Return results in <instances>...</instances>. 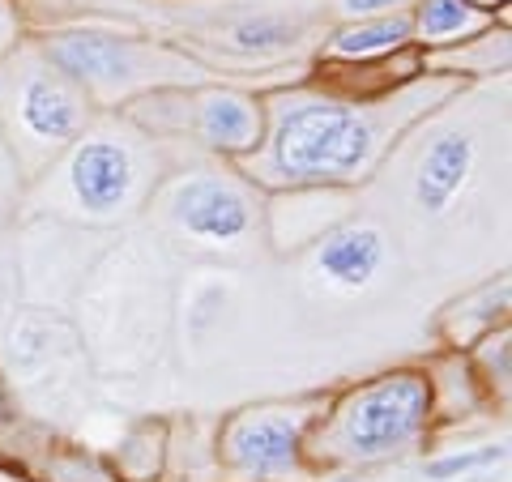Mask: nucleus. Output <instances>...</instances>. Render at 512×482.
Wrapping results in <instances>:
<instances>
[{
    "instance_id": "9",
    "label": "nucleus",
    "mask_w": 512,
    "mask_h": 482,
    "mask_svg": "<svg viewBox=\"0 0 512 482\" xmlns=\"http://www.w3.org/2000/svg\"><path fill=\"white\" fill-rule=\"evenodd\" d=\"M197 133H201L205 146H214V150L248 154L252 146H261L265 116L252 99H244V94L210 90L197 103Z\"/></svg>"
},
{
    "instance_id": "18",
    "label": "nucleus",
    "mask_w": 512,
    "mask_h": 482,
    "mask_svg": "<svg viewBox=\"0 0 512 482\" xmlns=\"http://www.w3.org/2000/svg\"><path fill=\"white\" fill-rule=\"evenodd\" d=\"M470 5H478V9H495V5H504V0H470Z\"/></svg>"
},
{
    "instance_id": "4",
    "label": "nucleus",
    "mask_w": 512,
    "mask_h": 482,
    "mask_svg": "<svg viewBox=\"0 0 512 482\" xmlns=\"http://www.w3.org/2000/svg\"><path fill=\"white\" fill-rule=\"evenodd\" d=\"M171 214L188 235H197L201 244H239V239L252 231L248 197L235 184L214 180V175H201V180H188L175 188Z\"/></svg>"
},
{
    "instance_id": "14",
    "label": "nucleus",
    "mask_w": 512,
    "mask_h": 482,
    "mask_svg": "<svg viewBox=\"0 0 512 482\" xmlns=\"http://www.w3.org/2000/svg\"><path fill=\"white\" fill-rule=\"evenodd\" d=\"M483 461H495V453H461V457H444V461H431V465H427V478L448 482L453 474H466V470H474V465H483Z\"/></svg>"
},
{
    "instance_id": "2",
    "label": "nucleus",
    "mask_w": 512,
    "mask_h": 482,
    "mask_svg": "<svg viewBox=\"0 0 512 482\" xmlns=\"http://www.w3.org/2000/svg\"><path fill=\"white\" fill-rule=\"evenodd\" d=\"M431 414V389L423 376H384L342 401L329 427L333 453L346 461H384L419 436Z\"/></svg>"
},
{
    "instance_id": "20",
    "label": "nucleus",
    "mask_w": 512,
    "mask_h": 482,
    "mask_svg": "<svg viewBox=\"0 0 512 482\" xmlns=\"http://www.w3.org/2000/svg\"><path fill=\"white\" fill-rule=\"evenodd\" d=\"M342 482H350V478H342Z\"/></svg>"
},
{
    "instance_id": "12",
    "label": "nucleus",
    "mask_w": 512,
    "mask_h": 482,
    "mask_svg": "<svg viewBox=\"0 0 512 482\" xmlns=\"http://www.w3.org/2000/svg\"><path fill=\"white\" fill-rule=\"evenodd\" d=\"M410 22H414V39H423L427 47H444L474 39L491 18L487 9L470 5V0H419V13Z\"/></svg>"
},
{
    "instance_id": "6",
    "label": "nucleus",
    "mask_w": 512,
    "mask_h": 482,
    "mask_svg": "<svg viewBox=\"0 0 512 482\" xmlns=\"http://www.w3.org/2000/svg\"><path fill=\"white\" fill-rule=\"evenodd\" d=\"M133 184H137V167H133V154L120 141L90 137L73 150L69 188L86 214H99V218L120 214L128 197H133Z\"/></svg>"
},
{
    "instance_id": "15",
    "label": "nucleus",
    "mask_w": 512,
    "mask_h": 482,
    "mask_svg": "<svg viewBox=\"0 0 512 482\" xmlns=\"http://www.w3.org/2000/svg\"><path fill=\"white\" fill-rule=\"evenodd\" d=\"M406 5H414V0H338L342 18H376V13H402Z\"/></svg>"
},
{
    "instance_id": "19",
    "label": "nucleus",
    "mask_w": 512,
    "mask_h": 482,
    "mask_svg": "<svg viewBox=\"0 0 512 482\" xmlns=\"http://www.w3.org/2000/svg\"><path fill=\"white\" fill-rule=\"evenodd\" d=\"M0 482H9V478H5V474H0Z\"/></svg>"
},
{
    "instance_id": "11",
    "label": "nucleus",
    "mask_w": 512,
    "mask_h": 482,
    "mask_svg": "<svg viewBox=\"0 0 512 482\" xmlns=\"http://www.w3.org/2000/svg\"><path fill=\"white\" fill-rule=\"evenodd\" d=\"M414 39V22L406 13H376V18H355L329 39L325 52L333 60H380Z\"/></svg>"
},
{
    "instance_id": "1",
    "label": "nucleus",
    "mask_w": 512,
    "mask_h": 482,
    "mask_svg": "<svg viewBox=\"0 0 512 482\" xmlns=\"http://www.w3.org/2000/svg\"><path fill=\"white\" fill-rule=\"evenodd\" d=\"M393 124L384 111L338 99H286L274 116L269 167L286 184H346L380 163Z\"/></svg>"
},
{
    "instance_id": "5",
    "label": "nucleus",
    "mask_w": 512,
    "mask_h": 482,
    "mask_svg": "<svg viewBox=\"0 0 512 482\" xmlns=\"http://www.w3.org/2000/svg\"><path fill=\"white\" fill-rule=\"evenodd\" d=\"M18 124L30 141H39L47 150L69 146L86 124L82 90L56 69H35L18 86Z\"/></svg>"
},
{
    "instance_id": "7",
    "label": "nucleus",
    "mask_w": 512,
    "mask_h": 482,
    "mask_svg": "<svg viewBox=\"0 0 512 482\" xmlns=\"http://www.w3.org/2000/svg\"><path fill=\"white\" fill-rule=\"evenodd\" d=\"M299 431L303 423L295 414H248L231 431V457L256 478H278L299 457Z\"/></svg>"
},
{
    "instance_id": "16",
    "label": "nucleus",
    "mask_w": 512,
    "mask_h": 482,
    "mask_svg": "<svg viewBox=\"0 0 512 482\" xmlns=\"http://www.w3.org/2000/svg\"><path fill=\"white\" fill-rule=\"evenodd\" d=\"M18 39V18H13V5L9 0H0V52Z\"/></svg>"
},
{
    "instance_id": "10",
    "label": "nucleus",
    "mask_w": 512,
    "mask_h": 482,
    "mask_svg": "<svg viewBox=\"0 0 512 482\" xmlns=\"http://www.w3.org/2000/svg\"><path fill=\"white\" fill-rule=\"evenodd\" d=\"M316 265L329 282L346 286V291H363L384 265V235L376 227H342L320 244Z\"/></svg>"
},
{
    "instance_id": "8",
    "label": "nucleus",
    "mask_w": 512,
    "mask_h": 482,
    "mask_svg": "<svg viewBox=\"0 0 512 482\" xmlns=\"http://www.w3.org/2000/svg\"><path fill=\"white\" fill-rule=\"evenodd\" d=\"M474 171V141L466 133H444L427 146L419 175H414V201L423 214H444L457 192L470 184Z\"/></svg>"
},
{
    "instance_id": "3",
    "label": "nucleus",
    "mask_w": 512,
    "mask_h": 482,
    "mask_svg": "<svg viewBox=\"0 0 512 482\" xmlns=\"http://www.w3.org/2000/svg\"><path fill=\"white\" fill-rule=\"evenodd\" d=\"M47 60L77 90H120L141 73L137 47L107 30H69L47 39Z\"/></svg>"
},
{
    "instance_id": "13",
    "label": "nucleus",
    "mask_w": 512,
    "mask_h": 482,
    "mask_svg": "<svg viewBox=\"0 0 512 482\" xmlns=\"http://www.w3.org/2000/svg\"><path fill=\"white\" fill-rule=\"evenodd\" d=\"M299 43V26L286 22V18H244L231 30V47L244 56H278V52H291Z\"/></svg>"
},
{
    "instance_id": "17",
    "label": "nucleus",
    "mask_w": 512,
    "mask_h": 482,
    "mask_svg": "<svg viewBox=\"0 0 512 482\" xmlns=\"http://www.w3.org/2000/svg\"><path fill=\"white\" fill-rule=\"evenodd\" d=\"M13 419V401H9V389H5V380H0V427H5Z\"/></svg>"
}]
</instances>
